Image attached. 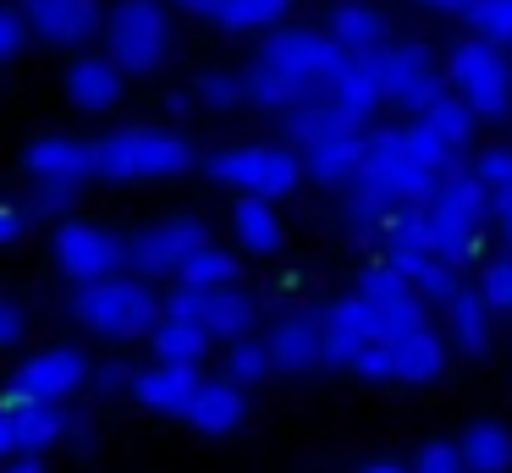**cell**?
Wrapping results in <instances>:
<instances>
[{"mask_svg": "<svg viewBox=\"0 0 512 473\" xmlns=\"http://www.w3.org/2000/svg\"><path fill=\"white\" fill-rule=\"evenodd\" d=\"M419 209H424V248L463 270V264L474 259L479 231H485V220H490L485 182H479L474 171H463V165H446Z\"/></svg>", "mask_w": 512, "mask_h": 473, "instance_id": "1", "label": "cell"}, {"mask_svg": "<svg viewBox=\"0 0 512 473\" xmlns=\"http://www.w3.org/2000/svg\"><path fill=\"white\" fill-rule=\"evenodd\" d=\"M193 171V143L171 127H122L111 138H89V176L100 182H166Z\"/></svg>", "mask_w": 512, "mask_h": 473, "instance_id": "2", "label": "cell"}, {"mask_svg": "<svg viewBox=\"0 0 512 473\" xmlns=\"http://www.w3.org/2000/svg\"><path fill=\"white\" fill-rule=\"evenodd\" d=\"M72 319H78L89 336L100 341H138L149 336V325L160 319V297L155 281L144 275H100V281H83L72 292Z\"/></svg>", "mask_w": 512, "mask_h": 473, "instance_id": "3", "label": "cell"}, {"mask_svg": "<svg viewBox=\"0 0 512 473\" xmlns=\"http://www.w3.org/2000/svg\"><path fill=\"white\" fill-rule=\"evenodd\" d=\"M446 88H457L474 116L485 121H501L512 116V66H507V50L501 44H485V39H457L446 50Z\"/></svg>", "mask_w": 512, "mask_h": 473, "instance_id": "4", "label": "cell"}, {"mask_svg": "<svg viewBox=\"0 0 512 473\" xmlns=\"http://www.w3.org/2000/svg\"><path fill=\"white\" fill-rule=\"evenodd\" d=\"M105 33V55H111L122 72H160L171 55V17L160 0H116L111 17L100 22Z\"/></svg>", "mask_w": 512, "mask_h": 473, "instance_id": "5", "label": "cell"}, {"mask_svg": "<svg viewBox=\"0 0 512 473\" xmlns=\"http://www.w3.org/2000/svg\"><path fill=\"white\" fill-rule=\"evenodd\" d=\"M204 171H210V182L254 198H287L303 182V160L292 143H237V149L210 154Z\"/></svg>", "mask_w": 512, "mask_h": 473, "instance_id": "6", "label": "cell"}, {"mask_svg": "<svg viewBox=\"0 0 512 473\" xmlns=\"http://www.w3.org/2000/svg\"><path fill=\"white\" fill-rule=\"evenodd\" d=\"M353 187L386 198V204H424L435 187V171H424L408 149H402L397 127H364V154H358Z\"/></svg>", "mask_w": 512, "mask_h": 473, "instance_id": "7", "label": "cell"}, {"mask_svg": "<svg viewBox=\"0 0 512 473\" xmlns=\"http://www.w3.org/2000/svg\"><path fill=\"white\" fill-rule=\"evenodd\" d=\"M89 358L83 347H45L34 358H23L0 391V407H28V402H72L89 385Z\"/></svg>", "mask_w": 512, "mask_h": 473, "instance_id": "8", "label": "cell"}, {"mask_svg": "<svg viewBox=\"0 0 512 473\" xmlns=\"http://www.w3.org/2000/svg\"><path fill=\"white\" fill-rule=\"evenodd\" d=\"M50 253H56V270L67 275L72 286L127 270V237H122V231L94 226V220H72V215H61V220H56Z\"/></svg>", "mask_w": 512, "mask_h": 473, "instance_id": "9", "label": "cell"}, {"mask_svg": "<svg viewBox=\"0 0 512 473\" xmlns=\"http://www.w3.org/2000/svg\"><path fill=\"white\" fill-rule=\"evenodd\" d=\"M375 66H380V99H391L402 116H424L446 94V72L435 66V55L424 44H391L386 39L375 50Z\"/></svg>", "mask_w": 512, "mask_h": 473, "instance_id": "10", "label": "cell"}, {"mask_svg": "<svg viewBox=\"0 0 512 473\" xmlns=\"http://www.w3.org/2000/svg\"><path fill=\"white\" fill-rule=\"evenodd\" d=\"M259 55H265L270 66H281L292 83H303L314 99H331V83H336V66H342V50H336V44L325 39L320 28H276L265 44H259Z\"/></svg>", "mask_w": 512, "mask_h": 473, "instance_id": "11", "label": "cell"}, {"mask_svg": "<svg viewBox=\"0 0 512 473\" xmlns=\"http://www.w3.org/2000/svg\"><path fill=\"white\" fill-rule=\"evenodd\" d=\"M199 242H210V226H204L199 215H171V220H155V226H138L133 237H127V270H138L144 281H160V275L177 270Z\"/></svg>", "mask_w": 512, "mask_h": 473, "instance_id": "12", "label": "cell"}, {"mask_svg": "<svg viewBox=\"0 0 512 473\" xmlns=\"http://www.w3.org/2000/svg\"><path fill=\"white\" fill-rule=\"evenodd\" d=\"M17 11H23L28 33L45 44H56V50H83L89 39H100V0H17Z\"/></svg>", "mask_w": 512, "mask_h": 473, "instance_id": "13", "label": "cell"}, {"mask_svg": "<svg viewBox=\"0 0 512 473\" xmlns=\"http://www.w3.org/2000/svg\"><path fill=\"white\" fill-rule=\"evenodd\" d=\"M353 292L380 314V325H386V341L408 336L413 325H424V319H430V308L419 303V292H413V286L402 281L397 270H386V264H364V270H358V286H353Z\"/></svg>", "mask_w": 512, "mask_h": 473, "instance_id": "14", "label": "cell"}, {"mask_svg": "<svg viewBox=\"0 0 512 473\" xmlns=\"http://www.w3.org/2000/svg\"><path fill=\"white\" fill-rule=\"evenodd\" d=\"M177 418L193 424L199 435H232L248 418V391L232 380H193V391H188V402H182Z\"/></svg>", "mask_w": 512, "mask_h": 473, "instance_id": "15", "label": "cell"}, {"mask_svg": "<svg viewBox=\"0 0 512 473\" xmlns=\"http://www.w3.org/2000/svg\"><path fill=\"white\" fill-rule=\"evenodd\" d=\"M270 374H314L320 369V314H281L265 336Z\"/></svg>", "mask_w": 512, "mask_h": 473, "instance_id": "16", "label": "cell"}, {"mask_svg": "<svg viewBox=\"0 0 512 473\" xmlns=\"http://www.w3.org/2000/svg\"><path fill=\"white\" fill-rule=\"evenodd\" d=\"M446 336L424 319V325H413L408 336L391 341V380L397 385H435L446 374Z\"/></svg>", "mask_w": 512, "mask_h": 473, "instance_id": "17", "label": "cell"}, {"mask_svg": "<svg viewBox=\"0 0 512 473\" xmlns=\"http://www.w3.org/2000/svg\"><path fill=\"white\" fill-rule=\"evenodd\" d=\"M386 270H397L402 281L419 292V303L424 308H441L446 297L457 292V281H463V270L457 264H446L441 253H430V248H386Z\"/></svg>", "mask_w": 512, "mask_h": 473, "instance_id": "18", "label": "cell"}, {"mask_svg": "<svg viewBox=\"0 0 512 473\" xmlns=\"http://www.w3.org/2000/svg\"><path fill=\"white\" fill-rule=\"evenodd\" d=\"M193 380H199V369H188V363H149V369L133 374L127 402H138L144 413L177 418L182 402H188V391H193Z\"/></svg>", "mask_w": 512, "mask_h": 473, "instance_id": "19", "label": "cell"}, {"mask_svg": "<svg viewBox=\"0 0 512 473\" xmlns=\"http://www.w3.org/2000/svg\"><path fill=\"white\" fill-rule=\"evenodd\" d=\"M199 325L210 341H237L259 325V303L243 292V286H204V303H199Z\"/></svg>", "mask_w": 512, "mask_h": 473, "instance_id": "20", "label": "cell"}, {"mask_svg": "<svg viewBox=\"0 0 512 473\" xmlns=\"http://www.w3.org/2000/svg\"><path fill=\"white\" fill-rule=\"evenodd\" d=\"M441 314H446V347H457L463 358H479L490 347V308L468 281H457V292L441 303Z\"/></svg>", "mask_w": 512, "mask_h": 473, "instance_id": "21", "label": "cell"}, {"mask_svg": "<svg viewBox=\"0 0 512 473\" xmlns=\"http://www.w3.org/2000/svg\"><path fill=\"white\" fill-rule=\"evenodd\" d=\"M122 66L111 61V55H78V61L67 66V99L78 110H111L116 99H122Z\"/></svg>", "mask_w": 512, "mask_h": 473, "instance_id": "22", "label": "cell"}, {"mask_svg": "<svg viewBox=\"0 0 512 473\" xmlns=\"http://www.w3.org/2000/svg\"><path fill=\"white\" fill-rule=\"evenodd\" d=\"M325 39H331L342 55H369V50H380V44L391 39V28L369 0H342V6L331 11V22H325Z\"/></svg>", "mask_w": 512, "mask_h": 473, "instance_id": "23", "label": "cell"}, {"mask_svg": "<svg viewBox=\"0 0 512 473\" xmlns=\"http://www.w3.org/2000/svg\"><path fill=\"white\" fill-rule=\"evenodd\" d=\"M358 154H364V127L358 132H342V138H320V143H303L298 160H303V176L320 187H347L358 171Z\"/></svg>", "mask_w": 512, "mask_h": 473, "instance_id": "24", "label": "cell"}, {"mask_svg": "<svg viewBox=\"0 0 512 473\" xmlns=\"http://www.w3.org/2000/svg\"><path fill=\"white\" fill-rule=\"evenodd\" d=\"M281 127H287L292 149H303V143H320V138H342V132H358L369 127L364 116H353L347 105H336V99H314V105H292L281 110Z\"/></svg>", "mask_w": 512, "mask_h": 473, "instance_id": "25", "label": "cell"}, {"mask_svg": "<svg viewBox=\"0 0 512 473\" xmlns=\"http://www.w3.org/2000/svg\"><path fill=\"white\" fill-rule=\"evenodd\" d=\"M232 231H237V248L259 253V259L281 253V242H287V226H281V215H276V198H254V193H237Z\"/></svg>", "mask_w": 512, "mask_h": 473, "instance_id": "26", "label": "cell"}, {"mask_svg": "<svg viewBox=\"0 0 512 473\" xmlns=\"http://www.w3.org/2000/svg\"><path fill=\"white\" fill-rule=\"evenodd\" d=\"M457 457L468 473H512V429L501 418H474L457 435Z\"/></svg>", "mask_w": 512, "mask_h": 473, "instance_id": "27", "label": "cell"}, {"mask_svg": "<svg viewBox=\"0 0 512 473\" xmlns=\"http://www.w3.org/2000/svg\"><path fill=\"white\" fill-rule=\"evenodd\" d=\"M23 171H28V176H72V182H89V138L45 132V138L28 143Z\"/></svg>", "mask_w": 512, "mask_h": 473, "instance_id": "28", "label": "cell"}, {"mask_svg": "<svg viewBox=\"0 0 512 473\" xmlns=\"http://www.w3.org/2000/svg\"><path fill=\"white\" fill-rule=\"evenodd\" d=\"M12 424H17V451L23 457H45L50 446L67 440L72 407L67 402H28V407H12Z\"/></svg>", "mask_w": 512, "mask_h": 473, "instance_id": "29", "label": "cell"}, {"mask_svg": "<svg viewBox=\"0 0 512 473\" xmlns=\"http://www.w3.org/2000/svg\"><path fill=\"white\" fill-rule=\"evenodd\" d=\"M331 99L336 105H347L353 116H375L380 105V66H375V50L369 55H342V66H336V83H331Z\"/></svg>", "mask_w": 512, "mask_h": 473, "instance_id": "30", "label": "cell"}, {"mask_svg": "<svg viewBox=\"0 0 512 473\" xmlns=\"http://www.w3.org/2000/svg\"><path fill=\"white\" fill-rule=\"evenodd\" d=\"M149 352H155L160 363H188V369H199L204 352H210V336H204V325H193V319L160 314L155 325H149Z\"/></svg>", "mask_w": 512, "mask_h": 473, "instance_id": "31", "label": "cell"}, {"mask_svg": "<svg viewBox=\"0 0 512 473\" xmlns=\"http://www.w3.org/2000/svg\"><path fill=\"white\" fill-rule=\"evenodd\" d=\"M237 275H243V270H237L232 253L215 248V242H199V248L171 270V281H182V286H232Z\"/></svg>", "mask_w": 512, "mask_h": 473, "instance_id": "32", "label": "cell"}, {"mask_svg": "<svg viewBox=\"0 0 512 473\" xmlns=\"http://www.w3.org/2000/svg\"><path fill=\"white\" fill-rule=\"evenodd\" d=\"M78 198H83V182H72V176H28L23 209L34 220H61L78 209Z\"/></svg>", "mask_w": 512, "mask_h": 473, "instance_id": "33", "label": "cell"}, {"mask_svg": "<svg viewBox=\"0 0 512 473\" xmlns=\"http://www.w3.org/2000/svg\"><path fill=\"white\" fill-rule=\"evenodd\" d=\"M419 121L435 132V138H441V149L463 154V149H468V138H474V121H479V116H474V110H468L457 94H441V99H435V105L419 116Z\"/></svg>", "mask_w": 512, "mask_h": 473, "instance_id": "34", "label": "cell"}, {"mask_svg": "<svg viewBox=\"0 0 512 473\" xmlns=\"http://www.w3.org/2000/svg\"><path fill=\"white\" fill-rule=\"evenodd\" d=\"M292 0H215L210 22H221L226 33H254V28H276L287 17Z\"/></svg>", "mask_w": 512, "mask_h": 473, "instance_id": "35", "label": "cell"}, {"mask_svg": "<svg viewBox=\"0 0 512 473\" xmlns=\"http://www.w3.org/2000/svg\"><path fill=\"white\" fill-rule=\"evenodd\" d=\"M193 105H204V110L248 105V99H243V72H232V66H210V72H199V77H193Z\"/></svg>", "mask_w": 512, "mask_h": 473, "instance_id": "36", "label": "cell"}, {"mask_svg": "<svg viewBox=\"0 0 512 473\" xmlns=\"http://www.w3.org/2000/svg\"><path fill=\"white\" fill-rule=\"evenodd\" d=\"M226 380L232 385H259V380H270V352H265V341H254V336H237V341H226Z\"/></svg>", "mask_w": 512, "mask_h": 473, "instance_id": "37", "label": "cell"}, {"mask_svg": "<svg viewBox=\"0 0 512 473\" xmlns=\"http://www.w3.org/2000/svg\"><path fill=\"white\" fill-rule=\"evenodd\" d=\"M463 17H468V28H474V39L512 50V0H468Z\"/></svg>", "mask_w": 512, "mask_h": 473, "instance_id": "38", "label": "cell"}, {"mask_svg": "<svg viewBox=\"0 0 512 473\" xmlns=\"http://www.w3.org/2000/svg\"><path fill=\"white\" fill-rule=\"evenodd\" d=\"M391 209H397V204H386V198H375V193H364V187L347 182L342 220H347V231H353V237H380V220H386Z\"/></svg>", "mask_w": 512, "mask_h": 473, "instance_id": "39", "label": "cell"}, {"mask_svg": "<svg viewBox=\"0 0 512 473\" xmlns=\"http://www.w3.org/2000/svg\"><path fill=\"white\" fill-rule=\"evenodd\" d=\"M397 138H402V149H408L413 160L424 165V171H435V176H441L446 165H457V154H452V149H441V138H435V132L424 127L419 116H413L408 127H397Z\"/></svg>", "mask_w": 512, "mask_h": 473, "instance_id": "40", "label": "cell"}, {"mask_svg": "<svg viewBox=\"0 0 512 473\" xmlns=\"http://www.w3.org/2000/svg\"><path fill=\"white\" fill-rule=\"evenodd\" d=\"M479 297H485L490 314H512V253L507 259H490L485 270H479Z\"/></svg>", "mask_w": 512, "mask_h": 473, "instance_id": "41", "label": "cell"}, {"mask_svg": "<svg viewBox=\"0 0 512 473\" xmlns=\"http://www.w3.org/2000/svg\"><path fill=\"white\" fill-rule=\"evenodd\" d=\"M474 176L485 182V193H496V187L512 182V149L507 143H490V149L474 154Z\"/></svg>", "mask_w": 512, "mask_h": 473, "instance_id": "42", "label": "cell"}, {"mask_svg": "<svg viewBox=\"0 0 512 473\" xmlns=\"http://www.w3.org/2000/svg\"><path fill=\"white\" fill-rule=\"evenodd\" d=\"M28 39H34V33H28L23 11H17L12 0H0V66H6V61H17V55L28 50Z\"/></svg>", "mask_w": 512, "mask_h": 473, "instance_id": "43", "label": "cell"}, {"mask_svg": "<svg viewBox=\"0 0 512 473\" xmlns=\"http://www.w3.org/2000/svg\"><path fill=\"white\" fill-rule=\"evenodd\" d=\"M408 473H468V468H463V457H457V440H424Z\"/></svg>", "mask_w": 512, "mask_h": 473, "instance_id": "44", "label": "cell"}, {"mask_svg": "<svg viewBox=\"0 0 512 473\" xmlns=\"http://www.w3.org/2000/svg\"><path fill=\"white\" fill-rule=\"evenodd\" d=\"M347 374H358V380H369V385H386V380H391V347H386V341H369V347H358L353 363H347Z\"/></svg>", "mask_w": 512, "mask_h": 473, "instance_id": "45", "label": "cell"}, {"mask_svg": "<svg viewBox=\"0 0 512 473\" xmlns=\"http://www.w3.org/2000/svg\"><path fill=\"white\" fill-rule=\"evenodd\" d=\"M94 380V391L105 396V402H127V391H133V369L127 363H105L100 374H89Z\"/></svg>", "mask_w": 512, "mask_h": 473, "instance_id": "46", "label": "cell"}, {"mask_svg": "<svg viewBox=\"0 0 512 473\" xmlns=\"http://www.w3.org/2000/svg\"><path fill=\"white\" fill-rule=\"evenodd\" d=\"M28 226H34V215H28L17 198H0V248H12V242L28 237Z\"/></svg>", "mask_w": 512, "mask_h": 473, "instance_id": "47", "label": "cell"}, {"mask_svg": "<svg viewBox=\"0 0 512 473\" xmlns=\"http://www.w3.org/2000/svg\"><path fill=\"white\" fill-rule=\"evenodd\" d=\"M23 330H28L23 308H17V303H6V297H0V347H17V341H23Z\"/></svg>", "mask_w": 512, "mask_h": 473, "instance_id": "48", "label": "cell"}, {"mask_svg": "<svg viewBox=\"0 0 512 473\" xmlns=\"http://www.w3.org/2000/svg\"><path fill=\"white\" fill-rule=\"evenodd\" d=\"M490 215L501 220V237H507V253H512V182L490 193Z\"/></svg>", "mask_w": 512, "mask_h": 473, "instance_id": "49", "label": "cell"}, {"mask_svg": "<svg viewBox=\"0 0 512 473\" xmlns=\"http://www.w3.org/2000/svg\"><path fill=\"white\" fill-rule=\"evenodd\" d=\"M17 457V424H12V407H0V462Z\"/></svg>", "mask_w": 512, "mask_h": 473, "instance_id": "50", "label": "cell"}, {"mask_svg": "<svg viewBox=\"0 0 512 473\" xmlns=\"http://www.w3.org/2000/svg\"><path fill=\"white\" fill-rule=\"evenodd\" d=\"M0 473H45V462H39V457H23V451H17V457L0 462Z\"/></svg>", "mask_w": 512, "mask_h": 473, "instance_id": "51", "label": "cell"}, {"mask_svg": "<svg viewBox=\"0 0 512 473\" xmlns=\"http://www.w3.org/2000/svg\"><path fill=\"white\" fill-rule=\"evenodd\" d=\"M358 473H408V462H397V457H375V462H364Z\"/></svg>", "mask_w": 512, "mask_h": 473, "instance_id": "52", "label": "cell"}, {"mask_svg": "<svg viewBox=\"0 0 512 473\" xmlns=\"http://www.w3.org/2000/svg\"><path fill=\"white\" fill-rule=\"evenodd\" d=\"M171 6H182L188 17H210V6H215V0H171Z\"/></svg>", "mask_w": 512, "mask_h": 473, "instance_id": "53", "label": "cell"}, {"mask_svg": "<svg viewBox=\"0 0 512 473\" xmlns=\"http://www.w3.org/2000/svg\"><path fill=\"white\" fill-rule=\"evenodd\" d=\"M424 6H435V11H468V0H424Z\"/></svg>", "mask_w": 512, "mask_h": 473, "instance_id": "54", "label": "cell"}]
</instances>
